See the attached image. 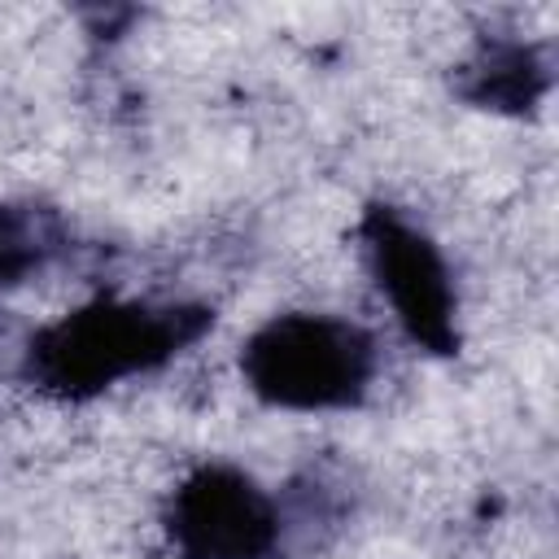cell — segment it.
<instances>
[{"label":"cell","instance_id":"1","mask_svg":"<svg viewBox=\"0 0 559 559\" xmlns=\"http://www.w3.org/2000/svg\"><path fill=\"white\" fill-rule=\"evenodd\" d=\"M210 328L214 310L201 301H127L100 293L26 341L22 380L61 402H92L131 376L166 367Z\"/></svg>","mask_w":559,"mask_h":559},{"label":"cell","instance_id":"2","mask_svg":"<svg viewBox=\"0 0 559 559\" xmlns=\"http://www.w3.org/2000/svg\"><path fill=\"white\" fill-rule=\"evenodd\" d=\"M240 376L275 411H354L376 380V341L341 314H275L245 341Z\"/></svg>","mask_w":559,"mask_h":559},{"label":"cell","instance_id":"3","mask_svg":"<svg viewBox=\"0 0 559 559\" xmlns=\"http://www.w3.org/2000/svg\"><path fill=\"white\" fill-rule=\"evenodd\" d=\"M358 240L367 266L389 297L402 332L432 358H454L463 349L459 332V293L450 266L432 236L415 227L397 205L371 201L358 218Z\"/></svg>","mask_w":559,"mask_h":559},{"label":"cell","instance_id":"4","mask_svg":"<svg viewBox=\"0 0 559 559\" xmlns=\"http://www.w3.org/2000/svg\"><path fill=\"white\" fill-rule=\"evenodd\" d=\"M175 559H275L284 550L280 502L231 463L192 467L162 511Z\"/></svg>","mask_w":559,"mask_h":559},{"label":"cell","instance_id":"5","mask_svg":"<svg viewBox=\"0 0 559 559\" xmlns=\"http://www.w3.org/2000/svg\"><path fill=\"white\" fill-rule=\"evenodd\" d=\"M555 83L550 44L520 35H480L472 52L454 66V96L472 109L533 118Z\"/></svg>","mask_w":559,"mask_h":559},{"label":"cell","instance_id":"6","mask_svg":"<svg viewBox=\"0 0 559 559\" xmlns=\"http://www.w3.org/2000/svg\"><path fill=\"white\" fill-rule=\"evenodd\" d=\"M70 249V227L52 205L0 201V288H13Z\"/></svg>","mask_w":559,"mask_h":559}]
</instances>
